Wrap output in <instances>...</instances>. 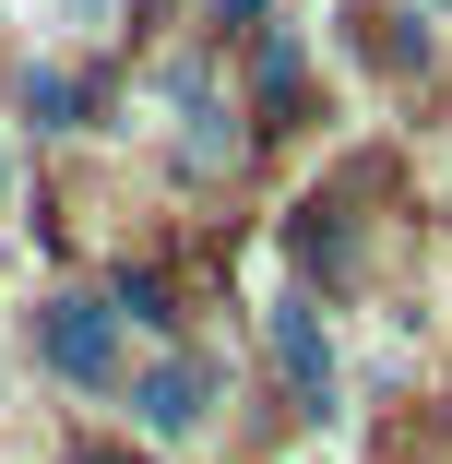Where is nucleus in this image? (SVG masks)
I'll return each instance as SVG.
<instances>
[{"label":"nucleus","instance_id":"nucleus-1","mask_svg":"<svg viewBox=\"0 0 452 464\" xmlns=\"http://www.w3.org/2000/svg\"><path fill=\"white\" fill-rule=\"evenodd\" d=\"M36 357L60 369V382H108V369H120V310L108 298H36Z\"/></svg>","mask_w":452,"mask_h":464},{"label":"nucleus","instance_id":"nucleus-2","mask_svg":"<svg viewBox=\"0 0 452 464\" xmlns=\"http://www.w3.org/2000/svg\"><path fill=\"white\" fill-rule=\"evenodd\" d=\"M203 405H215V369L203 357H155L131 382V429L143 440H203Z\"/></svg>","mask_w":452,"mask_h":464},{"label":"nucleus","instance_id":"nucleus-3","mask_svg":"<svg viewBox=\"0 0 452 464\" xmlns=\"http://www.w3.org/2000/svg\"><path fill=\"white\" fill-rule=\"evenodd\" d=\"M262 322H274V357H286L298 405H333V334H322V310H310V298H274Z\"/></svg>","mask_w":452,"mask_h":464},{"label":"nucleus","instance_id":"nucleus-4","mask_svg":"<svg viewBox=\"0 0 452 464\" xmlns=\"http://www.w3.org/2000/svg\"><path fill=\"white\" fill-rule=\"evenodd\" d=\"M167 96H178V120H191V143H178V155H191V167L215 179V167L238 155V131L215 120V83H203V72H167Z\"/></svg>","mask_w":452,"mask_h":464},{"label":"nucleus","instance_id":"nucleus-5","mask_svg":"<svg viewBox=\"0 0 452 464\" xmlns=\"http://www.w3.org/2000/svg\"><path fill=\"white\" fill-rule=\"evenodd\" d=\"M24 96H36V120H48V131H72V120H83V83H72L60 60H36V83H24Z\"/></svg>","mask_w":452,"mask_h":464},{"label":"nucleus","instance_id":"nucleus-6","mask_svg":"<svg viewBox=\"0 0 452 464\" xmlns=\"http://www.w3.org/2000/svg\"><path fill=\"white\" fill-rule=\"evenodd\" d=\"M262 108H274V120L298 108V36H262Z\"/></svg>","mask_w":452,"mask_h":464},{"label":"nucleus","instance_id":"nucleus-7","mask_svg":"<svg viewBox=\"0 0 452 464\" xmlns=\"http://www.w3.org/2000/svg\"><path fill=\"white\" fill-rule=\"evenodd\" d=\"M108 310H131V322L155 334V322H167V286H155V274H120V298H108Z\"/></svg>","mask_w":452,"mask_h":464},{"label":"nucleus","instance_id":"nucleus-8","mask_svg":"<svg viewBox=\"0 0 452 464\" xmlns=\"http://www.w3.org/2000/svg\"><path fill=\"white\" fill-rule=\"evenodd\" d=\"M215 24H262V0H215Z\"/></svg>","mask_w":452,"mask_h":464},{"label":"nucleus","instance_id":"nucleus-9","mask_svg":"<svg viewBox=\"0 0 452 464\" xmlns=\"http://www.w3.org/2000/svg\"><path fill=\"white\" fill-rule=\"evenodd\" d=\"M0 215H13V143H0Z\"/></svg>","mask_w":452,"mask_h":464},{"label":"nucleus","instance_id":"nucleus-10","mask_svg":"<svg viewBox=\"0 0 452 464\" xmlns=\"http://www.w3.org/2000/svg\"><path fill=\"white\" fill-rule=\"evenodd\" d=\"M83 464H120V452H83Z\"/></svg>","mask_w":452,"mask_h":464}]
</instances>
